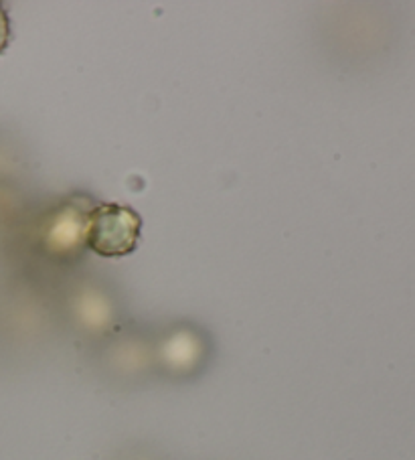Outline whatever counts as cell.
<instances>
[{
    "mask_svg": "<svg viewBox=\"0 0 415 460\" xmlns=\"http://www.w3.org/2000/svg\"><path fill=\"white\" fill-rule=\"evenodd\" d=\"M100 365L110 377L119 382H140L156 376L153 335L142 332H111L100 341Z\"/></svg>",
    "mask_w": 415,
    "mask_h": 460,
    "instance_id": "277c9868",
    "label": "cell"
},
{
    "mask_svg": "<svg viewBox=\"0 0 415 460\" xmlns=\"http://www.w3.org/2000/svg\"><path fill=\"white\" fill-rule=\"evenodd\" d=\"M114 460H164L163 456H158L156 452H150L145 448H136V450H126L122 455L116 456Z\"/></svg>",
    "mask_w": 415,
    "mask_h": 460,
    "instance_id": "8992f818",
    "label": "cell"
},
{
    "mask_svg": "<svg viewBox=\"0 0 415 460\" xmlns=\"http://www.w3.org/2000/svg\"><path fill=\"white\" fill-rule=\"evenodd\" d=\"M11 39V22H9V14H6L4 6L0 4V53L6 49Z\"/></svg>",
    "mask_w": 415,
    "mask_h": 460,
    "instance_id": "5b68a950",
    "label": "cell"
},
{
    "mask_svg": "<svg viewBox=\"0 0 415 460\" xmlns=\"http://www.w3.org/2000/svg\"><path fill=\"white\" fill-rule=\"evenodd\" d=\"M156 376L182 382L201 374L211 357V341L201 329L181 323L153 335Z\"/></svg>",
    "mask_w": 415,
    "mask_h": 460,
    "instance_id": "6da1fadb",
    "label": "cell"
},
{
    "mask_svg": "<svg viewBox=\"0 0 415 460\" xmlns=\"http://www.w3.org/2000/svg\"><path fill=\"white\" fill-rule=\"evenodd\" d=\"M140 229V216L126 205H93L87 219V248L103 258L126 256L138 245Z\"/></svg>",
    "mask_w": 415,
    "mask_h": 460,
    "instance_id": "7a4b0ae2",
    "label": "cell"
},
{
    "mask_svg": "<svg viewBox=\"0 0 415 460\" xmlns=\"http://www.w3.org/2000/svg\"><path fill=\"white\" fill-rule=\"evenodd\" d=\"M92 208L93 205L82 197H75L47 213L39 227V242L47 256L69 260L87 248V219Z\"/></svg>",
    "mask_w": 415,
    "mask_h": 460,
    "instance_id": "3957f363",
    "label": "cell"
}]
</instances>
